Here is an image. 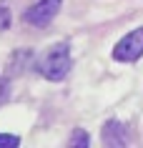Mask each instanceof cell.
Listing matches in <instances>:
<instances>
[{
	"label": "cell",
	"mask_w": 143,
	"mask_h": 148,
	"mask_svg": "<svg viewBox=\"0 0 143 148\" xmlns=\"http://www.w3.org/2000/svg\"><path fill=\"white\" fill-rule=\"evenodd\" d=\"M101 138H103V146H126L128 143V133H126V128H123L120 121L111 118V121L103 125Z\"/></svg>",
	"instance_id": "4"
},
{
	"label": "cell",
	"mask_w": 143,
	"mask_h": 148,
	"mask_svg": "<svg viewBox=\"0 0 143 148\" xmlns=\"http://www.w3.org/2000/svg\"><path fill=\"white\" fill-rule=\"evenodd\" d=\"M10 28V10L0 5V30H8Z\"/></svg>",
	"instance_id": "7"
},
{
	"label": "cell",
	"mask_w": 143,
	"mask_h": 148,
	"mask_svg": "<svg viewBox=\"0 0 143 148\" xmlns=\"http://www.w3.org/2000/svg\"><path fill=\"white\" fill-rule=\"evenodd\" d=\"M38 73L43 75L45 80H63L73 68V58H70V48L65 43H55L50 45L45 53L38 58L35 63Z\"/></svg>",
	"instance_id": "1"
},
{
	"label": "cell",
	"mask_w": 143,
	"mask_h": 148,
	"mask_svg": "<svg viewBox=\"0 0 143 148\" xmlns=\"http://www.w3.org/2000/svg\"><path fill=\"white\" fill-rule=\"evenodd\" d=\"M0 146L3 148H18L20 146V138L13 136V133H0Z\"/></svg>",
	"instance_id": "5"
},
{
	"label": "cell",
	"mask_w": 143,
	"mask_h": 148,
	"mask_svg": "<svg viewBox=\"0 0 143 148\" xmlns=\"http://www.w3.org/2000/svg\"><path fill=\"white\" fill-rule=\"evenodd\" d=\"M141 55H143V28H135L128 35H123L113 48V58L118 63H133Z\"/></svg>",
	"instance_id": "2"
},
{
	"label": "cell",
	"mask_w": 143,
	"mask_h": 148,
	"mask_svg": "<svg viewBox=\"0 0 143 148\" xmlns=\"http://www.w3.org/2000/svg\"><path fill=\"white\" fill-rule=\"evenodd\" d=\"M8 95H10V83L8 78H0V106L8 101Z\"/></svg>",
	"instance_id": "8"
},
{
	"label": "cell",
	"mask_w": 143,
	"mask_h": 148,
	"mask_svg": "<svg viewBox=\"0 0 143 148\" xmlns=\"http://www.w3.org/2000/svg\"><path fill=\"white\" fill-rule=\"evenodd\" d=\"M88 143H90V140H88V133H86V131H80V128H78V131H73L70 146H83V148H86Z\"/></svg>",
	"instance_id": "6"
},
{
	"label": "cell",
	"mask_w": 143,
	"mask_h": 148,
	"mask_svg": "<svg viewBox=\"0 0 143 148\" xmlns=\"http://www.w3.org/2000/svg\"><path fill=\"white\" fill-rule=\"evenodd\" d=\"M60 5H63V0H38L35 5H30V8L25 10V20L33 28H45L58 15Z\"/></svg>",
	"instance_id": "3"
}]
</instances>
